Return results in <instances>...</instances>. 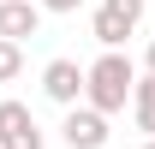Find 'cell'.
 <instances>
[{
    "label": "cell",
    "instance_id": "obj_6",
    "mask_svg": "<svg viewBox=\"0 0 155 149\" xmlns=\"http://www.w3.org/2000/svg\"><path fill=\"white\" fill-rule=\"evenodd\" d=\"M42 30V6L36 0H0V42H24Z\"/></svg>",
    "mask_w": 155,
    "mask_h": 149
},
{
    "label": "cell",
    "instance_id": "obj_5",
    "mask_svg": "<svg viewBox=\"0 0 155 149\" xmlns=\"http://www.w3.org/2000/svg\"><path fill=\"white\" fill-rule=\"evenodd\" d=\"M60 137H66L72 149H101V143H107V113L72 108V113H66V125H60Z\"/></svg>",
    "mask_w": 155,
    "mask_h": 149
},
{
    "label": "cell",
    "instance_id": "obj_2",
    "mask_svg": "<svg viewBox=\"0 0 155 149\" xmlns=\"http://www.w3.org/2000/svg\"><path fill=\"white\" fill-rule=\"evenodd\" d=\"M143 6H149V0H101V6H96L90 36L101 42V54H119V48H125V36L143 24Z\"/></svg>",
    "mask_w": 155,
    "mask_h": 149
},
{
    "label": "cell",
    "instance_id": "obj_3",
    "mask_svg": "<svg viewBox=\"0 0 155 149\" xmlns=\"http://www.w3.org/2000/svg\"><path fill=\"white\" fill-rule=\"evenodd\" d=\"M42 90H48V101H60L66 113H72V108H84L90 66H78V60H48V66H42Z\"/></svg>",
    "mask_w": 155,
    "mask_h": 149
},
{
    "label": "cell",
    "instance_id": "obj_8",
    "mask_svg": "<svg viewBox=\"0 0 155 149\" xmlns=\"http://www.w3.org/2000/svg\"><path fill=\"white\" fill-rule=\"evenodd\" d=\"M18 72H24V48L18 42H0V84H12Z\"/></svg>",
    "mask_w": 155,
    "mask_h": 149
},
{
    "label": "cell",
    "instance_id": "obj_9",
    "mask_svg": "<svg viewBox=\"0 0 155 149\" xmlns=\"http://www.w3.org/2000/svg\"><path fill=\"white\" fill-rule=\"evenodd\" d=\"M42 12H78V6H84V0H36Z\"/></svg>",
    "mask_w": 155,
    "mask_h": 149
},
{
    "label": "cell",
    "instance_id": "obj_11",
    "mask_svg": "<svg viewBox=\"0 0 155 149\" xmlns=\"http://www.w3.org/2000/svg\"><path fill=\"white\" fill-rule=\"evenodd\" d=\"M143 149H155V137H149V143H143Z\"/></svg>",
    "mask_w": 155,
    "mask_h": 149
},
{
    "label": "cell",
    "instance_id": "obj_10",
    "mask_svg": "<svg viewBox=\"0 0 155 149\" xmlns=\"http://www.w3.org/2000/svg\"><path fill=\"white\" fill-rule=\"evenodd\" d=\"M143 78H155V42H149V54H143Z\"/></svg>",
    "mask_w": 155,
    "mask_h": 149
},
{
    "label": "cell",
    "instance_id": "obj_1",
    "mask_svg": "<svg viewBox=\"0 0 155 149\" xmlns=\"http://www.w3.org/2000/svg\"><path fill=\"white\" fill-rule=\"evenodd\" d=\"M131 95H137V66H131L125 54H101L96 66H90V90H84V108H96V113H119Z\"/></svg>",
    "mask_w": 155,
    "mask_h": 149
},
{
    "label": "cell",
    "instance_id": "obj_7",
    "mask_svg": "<svg viewBox=\"0 0 155 149\" xmlns=\"http://www.w3.org/2000/svg\"><path fill=\"white\" fill-rule=\"evenodd\" d=\"M131 113H137V125L155 137V78H137V95H131Z\"/></svg>",
    "mask_w": 155,
    "mask_h": 149
},
{
    "label": "cell",
    "instance_id": "obj_4",
    "mask_svg": "<svg viewBox=\"0 0 155 149\" xmlns=\"http://www.w3.org/2000/svg\"><path fill=\"white\" fill-rule=\"evenodd\" d=\"M48 137H42L36 113L24 108V101H0V149H42Z\"/></svg>",
    "mask_w": 155,
    "mask_h": 149
}]
</instances>
